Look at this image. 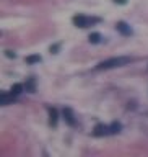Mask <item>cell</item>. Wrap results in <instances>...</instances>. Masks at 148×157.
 Returning a JSON list of instances; mask_svg holds the SVG:
<instances>
[{
	"instance_id": "8992f818",
	"label": "cell",
	"mask_w": 148,
	"mask_h": 157,
	"mask_svg": "<svg viewBox=\"0 0 148 157\" xmlns=\"http://www.w3.org/2000/svg\"><path fill=\"white\" fill-rule=\"evenodd\" d=\"M13 97L15 95H13L12 92H3L2 97H0V101H2V105H8V103L13 100Z\"/></svg>"
},
{
	"instance_id": "4fadbf2b",
	"label": "cell",
	"mask_w": 148,
	"mask_h": 157,
	"mask_svg": "<svg viewBox=\"0 0 148 157\" xmlns=\"http://www.w3.org/2000/svg\"><path fill=\"white\" fill-rule=\"evenodd\" d=\"M116 3H119V5H125L127 3V0H114Z\"/></svg>"
},
{
	"instance_id": "ba28073f",
	"label": "cell",
	"mask_w": 148,
	"mask_h": 157,
	"mask_svg": "<svg viewBox=\"0 0 148 157\" xmlns=\"http://www.w3.org/2000/svg\"><path fill=\"white\" fill-rule=\"evenodd\" d=\"M122 129V126H121V123H117V121H114L112 124L109 126V131H111V134H116V132H119Z\"/></svg>"
},
{
	"instance_id": "7c38bea8",
	"label": "cell",
	"mask_w": 148,
	"mask_h": 157,
	"mask_svg": "<svg viewBox=\"0 0 148 157\" xmlns=\"http://www.w3.org/2000/svg\"><path fill=\"white\" fill-rule=\"evenodd\" d=\"M7 57H13L15 59V57H16V54H15L13 51H7Z\"/></svg>"
},
{
	"instance_id": "3957f363",
	"label": "cell",
	"mask_w": 148,
	"mask_h": 157,
	"mask_svg": "<svg viewBox=\"0 0 148 157\" xmlns=\"http://www.w3.org/2000/svg\"><path fill=\"white\" fill-rule=\"evenodd\" d=\"M116 29H117V31H119L121 34H124V36H130V34H132V28H130L125 21L116 23Z\"/></svg>"
},
{
	"instance_id": "7a4b0ae2",
	"label": "cell",
	"mask_w": 148,
	"mask_h": 157,
	"mask_svg": "<svg viewBox=\"0 0 148 157\" xmlns=\"http://www.w3.org/2000/svg\"><path fill=\"white\" fill-rule=\"evenodd\" d=\"M72 21L78 28H86V26H90V25H93V23L99 21V20L98 18H88V17H85V15H77V17L72 18Z\"/></svg>"
},
{
	"instance_id": "277c9868",
	"label": "cell",
	"mask_w": 148,
	"mask_h": 157,
	"mask_svg": "<svg viewBox=\"0 0 148 157\" xmlns=\"http://www.w3.org/2000/svg\"><path fill=\"white\" fill-rule=\"evenodd\" d=\"M95 136H106V134H111L109 131V126L106 124H96L95 126V132H93Z\"/></svg>"
},
{
	"instance_id": "9c48e42d",
	"label": "cell",
	"mask_w": 148,
	"mask_h": 157,
	"mask_svg": "<svg viewBox=\"0 0 148 157\" xmlns=\"http://www.w3.org/2000/svg\"><path fill=\"white\" fill-rule=\"evenodd\" d=\"M10 92H12L13 95L16 97V95H20V93L23 92V85H21V83H15V85L12 87V90H10Z\"/></svg>"
},
{
	"instance_id": "8fae6325",
	"label": "cell",
	"mask_w": 148,
	"mask_h": 157,
	"mask_svg": "<svg viewBox=\"0 0 148 157\" xmlns=\"http://www.w3.org/2000/svg\"><path fill=\"white\" fill-rule=\"evenodd\" d=\"M26 62H29V64L41 62V56H28V57H26Z\"/></svg>"
},
{
	"instance_id": "52a82bcc",
	"label": "cell",
	"mask_w": 148,
	"mask_h": 157,
	"mask_svg": "<svg viewBox=\"0 0 148 157\" xmlns=\"http://www.w3.org/2000/svg\"><path fill=\"white\" fill-rule=\"evenodd\" d=\"M49 123L52 126L57 124V110L56 108H49Z\"/></svg>"
},
{
	"instance_id": "30bf717a",
	"label": "cell",
	"mask_w": 148,
	"mask_h": 157,
	"mask_svg": "<svg viewBox=\"0 0 148 157\" xmlns=\"http://www.w3.org/2000/svg\"><path fill=\"white\" fill-rule=\"evenodd\" d=\"M88 39H90V43L96 44V43H99V41H101V34H99V33H91Z\"/></svg>"
},
{
	"instance_id": "5b68a950",
	"label": "cell",
	"mask_w": 148,
	"mask_h": 157,
	"mask_svg": "<svg viewBox=\"0 0 148 157\" xmlns=\"http://www.w3.org/2000/svg\"><path fill=\"white\" fill-rule=\"evenodd\" d=\"M63 118H65V121L70 126H75V118H73V113H72L70 108H65V110H63Z\"/></svg>"
},
{
	"instance_id": "6da1fadb",
	"label": "cell",
	"mask_w": 148,
	"mask_h": 157,
	"mask_svg": "<svg viewBox=\"0 0 148 157\" xmlns=\"http://www.w3.org/2000/svg\"><path fill=\"white\" fill-rule=\"evenodd\" d=\"M134 59L132 57H127V56H121V57H109L106 59V61L99 62L96 66V69H114V67H122V66H127V64H130Z\"/></svg>"
}]
</instances>
